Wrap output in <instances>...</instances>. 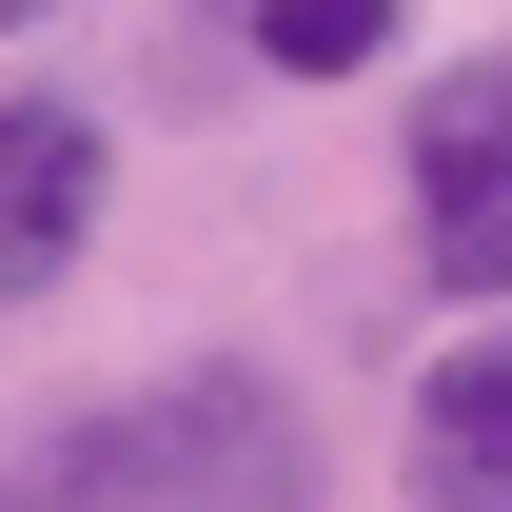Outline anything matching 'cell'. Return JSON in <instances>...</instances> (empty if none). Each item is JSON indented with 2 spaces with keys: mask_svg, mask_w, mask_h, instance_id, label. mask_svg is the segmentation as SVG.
<instances>
[{
  "mask_svg": "<svg viewBox=\"0 0 512 512\" xmlns=\"http://www.w3.org/2000/svg\"><path fill=\"white\" fill-rule=\"evenodd\" d=\"M394 493L414 512H512V335L414 375V434H394Z\"/></svg>",
  "mask_w": 512,
  "mask_h": 512,
  "instance_id": "4",
  "label": "cell"
},
{
  "mask_svg": "<svg viewBox=\"0 0 512 512\" xmlns=\"http://www.w3.org/2000/svg\"><path fill=\"white\" fill-rule=\"evenodd\" d=\"M414 256L434 296H512V60H453L414 99Z\"/></svg>",
  "mask_w": 512,
  "mask_h": 512,
  "instance_id": "2",
  "label": "cell"
},
{
  "mask_svg": "<svg viewBox=\"0 0 512 512\" xmlns=\"http://www.w3.org/2000/svg\"><path fill=\"white\" fill-rule=\"evenodd\" d=\"M99 197H119V138L79 99H0V316H40L99 256Z\"/></svg>",
  "mask_w": 512,
  "mask_h": 512,
  "instance_id": "3",
  "label": "cell"
},
{
  "mask_svg": "<svg viewBox=\"0 0 512 512\" xmlns=\"http://www.w3.org/2000/svg\"><path fill=\"white\" fill-rule=\"evenodd\" d=\"M20 20H60V0H0V40H20Z\"/></svg>",
  "mask_w": 512,
  "mask_h": 512,
  "instance_id": "6",
  "label": "cell"
},
{
  "mask_svg": "<svg viewBox=\"0 0 512 512\" xmlns=\"http://www.w3.org/2000/svg\"><path fill=\"white\" fill-rule=\"evenodd\" d=\"M296 493H316V434L237 355H197V375H158V394L60 434V512H296Z\"/></svg>",
  "mask_w": 512,
  "mask_h": 512,
  "instance_id": "1",
  "label": "cell"
},
{
  "mask_svg": "<svg viewBox=\"0 0 512 512\" xmlns=\"http://www.w3.org/2000/svg\"><path fill=\"white\" fill-rule=\"evenodd\" d=\"M0 512H40V493H20V473H0Z\"/></svg>",
  "mask_w": 512,
  "mask_h": 512,
  "instance_id": "7",
  "label": "cell"
},
{
  "mask_svg": "<svg viewBox=\"0 0 512 512\" xmlns=\"http://www.w3.org/2000/svg\"><path fill=\"white\" fill-rule=\"evenodd\" d=\"M217 20H237L256 79H375V40L414 20V0H217Z\"/></svg>",
  "mask_w": 512,
  "mask_h": 512,
  "instance_id": "5",
  "label": "cell"
}]
</instances>
